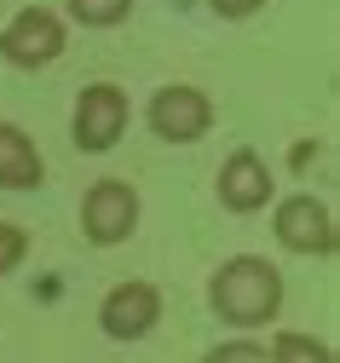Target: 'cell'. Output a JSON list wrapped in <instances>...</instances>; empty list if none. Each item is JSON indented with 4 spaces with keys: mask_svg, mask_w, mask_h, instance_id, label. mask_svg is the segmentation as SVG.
Masks as SVG:
<instances>
[{
    "mask_svg": "<svg viewBox=\"0 0 340 363\" xmlns=\"http://www.w3.org/2000/svg\"><path fill=\"white\" fill-rule=\"evenodd\" d=\"M208 306L231 329H265L283 311V271L265 254H231L208 283Z\"/></svg>",
    "mask_w": 340,
    "mask_h": 363,
    "instance_id": "cell-1",
    "label": "cell"
},
{
    "mask_svg": "<svg viewBox=\"0 0 340 363\" xmlns=\"http://www.w3.org/2000/svg\"><path fill=\"white\" fill-rule=\"evenodd\" d=\"M64 47H70V29L53 6H23L0 29V58L12 69H46V64L64 58Z\"/></svg>",
    "mask_w": 340,
    "mask_h": 363,
    "instance_id": "cell-2",
    "label": "cell"
},
{
    "mask_svg": "<svg viewBox=\"0 0 340 363\" xmlns=\"http://www.w3.org/2000/svg\"><path fill=\"white\" fill-rule=\"evenodd\" d=\"M127 121H133V104H127V93H121L116 81H92V86H81L75 116H70V127H75V150H87V156L116 150V139L127 133Z\"/></svg>",
    "mask_w": 340,
    "mask_h": 363,
    "instance_id": "cell-3",
    "label": "cell"
},
{
    "mask_svg": "<svg viewBox=\"0 0 340 363\" xmlns=\"http://www.w3.org/2000/svg\"><path fill=\"white\" fill-rule=\"evenodd\" d=\"M81 231L92 248H116L138 231V191L127 179H92L81 196Z\"/></svg>",
    "mask_w": 340,
    "mask_h": 363,
    "instance_id": "cell-4",
    "label": "cell"
},
{
    "mask_svg": "<svg viewBox=\"0 0 340 363\" xmlns=\"http://www.w3.org/2000/svg\"><path fill=\"white\" fill-rule=\"evenodd\" d=\"M271 231H277V242H283L288 254H317V259H329L334 242H340V231H334V208L317 202L312 191L283 196L277 213H271Z\"/></svg>",
    "mask_w": 340,
    "mask_h": 363,
    "instance_id": "cell-5",
    "label": "cell"
},
{
    "mask_svg": "<svg viewBox=\"0 0 340 363\" xmlns=\"http://www.w3.org/2000/svg\"><path fill=\"white\" fill-rule=\"evenodd\" d=\"M214 127V99L190 81H168L162 93L150 99V133L168 145H197L202 133Z\"/></svg>",
    "mask_w": 340,
    "mask_h": 363,
    "instance_id": "cell-6",
    "label": "cell"
},
{
    "mask_svg": "<svg viewBox=\"0 0 340 363\" xmlns=\"http://www.w3.org/2000/svg\"><path fill=\"white\" fill-rule=\"evenodd\" d=\"M156 323H162V289L156 283H138V277L116 283L104 294V306H99V329L110 340H144Z\"/></svg>",
    "mask_w": 340,
    "mask_h": 363,
    "instance_id": "cell-7",
    "label": "cell"
},
{
    "mask_svg": "<svg viewBox=\"0 0 340 363\" xmlns=\"http://www.w3.org/2000/svg\"><path fill=\"white\" fill-rule=\"evenodd\" d=\"M271 196H277V179H271V167H265L260 150H231V156L219 162V208H231V213H260Z\"/></svg>",
    "mask_w": 340,
    "mask_h": 363,
    "instance_id": "cell-8",
    "label": "cell"
},
{
    "mask_svg": "<svg viewBox=\"0 0 340 363\" xmlns=\"http://www.w3.org/2000/svg\"><path fill=\"white\" fill-rule=\"evenodd\" d=\"M40 179H46V162L35 139L18 121H0V191H35Z\"/></svg>",
    "mask_w": 340,
    "mask_h": 363,
    "instance_id": "cell-9",
    "label": "cell"
},
{
    "mask_svg": "<svg viewBox=\"0 0 340 363\" xmlns=\"http://www.w3.org/2000/svg\"><path fill=\"white\" fill-rule=\"evenodd\" d=\"M265 352H271V363H334V346L329 340H312L300 329H277V340Z\"/></svg>",
    "mask_w": 340,
    "mask_h": 363,
    "instance_id": "cell-10",
    "label": "cell"
},
{
    "mask_svg": "<svg viewBox=\"0 0 340 363\" xmlns=\"http://www.w3.org/2000/svg\"><path fill=\"white\" fill-rule=\"evenodd\" d=\"M64 6H70V18L81 29H116L133 12V0H64Z\"/></svg>",
    "mask_w": 340,
    "mask_h": 363,
    "instance_id": "cell-11",
    "label": "cell"
},
{
    "mask_svg": "<svg viewBox=\"0 0 340 363\" xmlns=\"http://www.w3.org/2000/svg\"><path fill=\"white\" fill-rule=\"evenodd\" d=\"M23 254H29V231H23V225H12V219H0V277L18 271Z\"/></svg>",
    "mask_w": 340,
    "mask_h": 363,
    "instance_id": "cell-12",
    "label": "cell"
},
{
    "mask_svg": "<svg viewBox=\"0 0 340 363\" xmlns=\"http://www.w3.org/2000/svg\"><path fill=\"white\" fill-rule=\"evenodd\" d=\"M202 363H271V352H265L260 340H225V346H214Z\"/></svg>",
    "mask_w": 340,
    "mask_h": 363,
    "instance_id": "cell-13",
    "label": "cell"
},
{
    "mask_svg": "<svg viewBox=\"0 0 340 363\" xmlns=\"http://www.w3.org/2000/svg\"><path fill=\"white\" fill-rule=\"evenodd\" d=\"M208 6H214L219 18H254V12L265 6V0H208Z\"/></svg>",
    "mask_w": 340,
    "mask_h": 363,
    "instance_id": "cell-14",
    "label": "cell"
}]
</instances>
